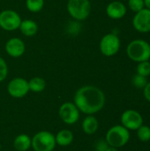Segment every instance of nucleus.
I'll return each instance as SVG.
<instances>
[{"mask_svg":"<svg viewBox=\"0 0 150 151\" xmlns=\"http://www.w3.org/2000/svg\"><path fill=\"white\" fill-rule=\"evenodd\" d=\"M143 94H144L145 98L149 102H150V82H148L147 85L144 87V88H143Z\"/></svg>","mask_w":150,"mask_h":151,"instance_id":"26","label":"nucleus"},{"mask_svg":"<svg viewBox=\"0 0 150 151\" xmlns=\"http://www.w3.org/2000/svg\"><path fill=\"white\" fill-rule=\"evenodd\" d=\"M130 132L122 125H117L111 127L107 134L105 140L111 147L122 148L129 142Z\"/></svg>","mask_w":150,"mask_h":151,"instance_id":"4","label":"nucleus"},{"mask_svg":"<svg viewBox=\"0 0 150 151\" xmlns=\"http://www.w3.org/2000/svg\"><path fill=\"white\" fill-rule=\"evenodd\" d=\"M109 144L106 142V140H98L95 143V151H105L109 148Z\"/></svg>","mask_w":150,"mask_h":151,"instance_id":"25","label":"nucleus"},{"mask_svg":"<svg viewBox=\"0 0 150 151\" xmlns=\"http://www.w3.org/2000/svg\"><path fill=\"white\" fill-rule=\"evenodd\" d=\"M7 92L13 98H23L29 92L28 81L21 77H16L11 80L7 85Z\"/></svg>","mask_w":150,"mask_h":151,"instance_id":"8","label":"nucleus"},{"mask_svg":"<svg viewBox=\"0 0 150 151\" xmlns=\"http://www.w3.org/2000/svg\"><path fill=\"white\" fill-rule=\"evenodd\" d=\"M144 4H145L146 8L150 9V0H144Z\"/></svg>","mask_w":150,"mask_h":151,"instance_id":"27","label":"nucleus"},{"mask_svg":"<svg viewBox=\"0 0 150 151\" xmlns=\"http://www.w3.org/2000/svg\"><path fill=\"white\" fill-rule=\"evenodd\" d=\"M19 29L23 35L27 37H32L37 34L38 25L34 20L30 19H26L21 20Z\"/></svg>","mask_w":150,"mask_h":151,"instance_id":"14","label":"nucleus"},{"mask_svg":"<svg viewBox=\"0 0 150 151\" xmlns=\"http://www.w3.org/2000/svg\"><path fill=\"white\" fill-rule=\"evenodd\" d=\"M106 13L112 19H119L126 15V7L120 1H113L107 5Z\"/></svg>","mask_w":150,"mask_h":151,"instance_id":"13","label":"nucleus"},{"mask_svg":"<svg viewBox=\"0 0 150 151\" xmlns=\"http://www.w3.org/2000/svg\"><path fill=\"white\" fill-rule=\"evenodd\" d=\"M73 103L80 112L94 115L103 110L105 104V95L102 89L93 85L82 86L77 89Z\"/></svg>","mask_w":150,"mask_h":151,"instance_id":"1","label":"nucleus"},{"mask_svg":"<svg viewBox=\"0 0 150 151\" xmlns=\"http://www.w3.org/2000/svg\"><path fill=\"white\" fill-rule=\"evenodd\" d=\"M5 52L8 56L13 58H18L23 56L26 51V45L23 40L19 37L10 38L4 45Z\"/></svg>","mask_w":150,"mask_h":151,"instance_id":"11","label":"nucleus"},{"mask_svg":"<svg viewBox=\"0 0 150 151\" xmlns=\"http://www.w3.org/2000/svg\"><path fill=\"white\" fill-rule=\"evenodd\" d=\"M26 7L31 12H39L44 7V0H26Z\"/></svg>","mask_w":150,"mask_h":151,"instance_id":"19","label":"nucleus"},{"mask_svg":"<svg viewBox=\"0 0 150 151\" xmlns=\"http://www.w3.org/2000/svg\"><path fill=\"white\" fill-rule=\"evenodd\" d=\"M99 48L103 56L112 57L116 55L120 49V40L118 36L113 33L106 34L101 39Z\"/></svg>","mask_w":150,"mask_h":151,"instance_id":"6","label":"nucleus"},{"mask_svg":"<svg viewBox=\"0 0 150 151\" xmlns=\"http://www.w3.org/2000/svg\"><path fill=\"white\" fill-rule=\"evenodd\" d=\"M80 111L74 103H64L58 110V115L61 120L66 125H74L80 119Z\"/></svg>","mask_w":150,"mask_h":151,"instance_id":"9","label":"nucleus"},{"mask_svg":"<svg viewBox=\"0 0 150 151\" xmlns=\"http://www.w3.org/2000/svg\"><path fill=\"white\" fill-rule=\"evenodd\" d=\"M8 73H9L8 65L6 61L2 57H0V82L4 81L7 78Z\"/></svg>","mask_w":150,"mask_h":151,"instance_id":"24","label":"nucleus"},{"mask_svg":"<svg viewBox=\"0 0 150 151\" xmlns=\"http://www.w3.org/2000/svg\"><path fill=\"white\" fill-rule=\"evenodd\" d=\"M29 91L34 93H41L46 88L45 81L41 77H33L28 81Z\"/></svg>","mask_w":150,"mask_h":151,"instance_id":"18","label":"nucleus"},{"mask_svg":"<svg viewBox=\"0 0 150 151\" xmlns=\"http://www.w3.org/2000/svg\"><path fill=\"white\" fill-rule=\"evenodd\" d=\"M105 151H118V149L117 148H114V147H111V146H109V148L106 150Z\"/></svg>","mask_w":150,"mask_h":151,"instance_id":"28","label":"nucleus"},{"mask_svg":"<svg viewBox=\"0 0 150 151\" xmlns=\"http://www.w3.org/2000/svg\"><path fill=\"white\" fill-rule=\"evenodd\" d=\"M66 9L74 20L80 22L89 17L92 6L89 0H68Z\"/></svg>","mask_w":150,"mask_h":151,"instance_id":"3","label":"nucleus"},{"mask_svg":"<svg viewBox=\"0 0 150 151\" xmlns=\"http://www.w3.org/2000/svg\"><path fill=\"white\" fill-rule=\"evenodd\" d=\"M137 73L145 77L150 75V63L149 61H144L139 63L137 65Z\"/></svg>","mask_w":150,"mask_h":151,"instance_id":"21","label":"nucleus"},{"mask_svg":"<svg viewBox=\"0 0 150 151\" xmlns=\"http://www.w3.org/2000/svg\"><path fill=\"white\" fill-rule=\"evenodd\" d=\"M137 135L138 138L144 142L150 141V127L148 126H141L137 129Z\"/></svg>","mask_w":150,"mask_h":151,"instance_id":"20","label":"nucleus"},{"mask_svg":"<svg viewBox=\"0 0 150 151\" xmlns=\"http://www.w3.org/2000/svg\"><path fill=\"white\" fill-rule=\"evenodd\" d=\"M20 15L13 10H4L0 12V27L7 32L19 29L21 23Z\"/></svg>","mask_w":150,"mask_h":151,"instance_id":"7","label":"nucleus"},{"mask_svg":"<svg viewBox=\"0 0 150 151\" xmlns=\"http://www.w3.org/2000/svg\"><path fill=\"white\" fill-rule=\"evenodd\" d=\"M82 130L85 134L91 135L97 132L99 128V122L95 117L93 115H88L82 121L81 124Z\"/></svg>","mask_w":150,"mask_h":151,"instance_id":"15","label":"nucleus"},{"mask_svg":"<svg viewBox=\"0 0 150 151\" xmlns=\"http://www.w3.org/2000/svg\"><path fill=\"white\" fill-rule=\"evenodd\" d=\"M126 53L130 59L134 62H144L149 61L150 58V44L141 39L132 41L127 48Z\"/></svg>","mask_w":150,"mask_h":151,"instance_id":"2","label":"nucleus"},{"mask_svg":"<svg viewBox=\"0 0 150 151\" xmlns=\"http://www.w3.org/2000/svg\"><path fill=\"white\" fill-rule=\"evenodd\" d=\"M56 146L55 135L49 131H40L31 138V147L34 151H53Z\"/></svg>","mask_w":150,"mask_h":151,"instance_id":"5","label":"nucleus"},{"mask_svg":"<svg viewBox=\"0 0 150 151\" xmlns=\"http://www.w3.org/2000/svg\"><path fill=\"white\" fill-rule=\"evenodd\" d=\"M133 25L141 33L150 32V9L144 8L136 12L133 19Z\"/></svg>","mask_w":150,"mask_h":151,"instance_id":"12","label":"nucleus"},{"mask_svg":"<svg viewBox=\"0 0 150 151\" xmlns=\"http://www.w3.org/2000/svg\"><path fill=\"white\" fill-rule=\"evenodd\" d=\"M128 6L134 12H138L145 8L144 0H128Z\"/></svg>","mask_w":150,"mask_h":151,"instance_id":"23","label":"nucleus"},{"mask_svg":"<svg viewBox=\"0 0 150 151\" xmlns=\"http://www.w3.org/2000/svg\"><path fill=\"white\" fill-rule=\"evenodd\" d=\"M147 83H148V80H147V77L145 76H142L137 73L133 78V84L137 88H144Z\"/></svg>","mask_w":150,"mask_h":151,"instance_id":"22","label":"nucleus"},{"mask_svg":"<svg viewBox=\"0 0 150 151\" xmlns=\"http://www.w3.org/2000/svg\"><path fill=\"white\" fill-rule=\"evenodd\" d=\"M121 124L128 130H137L143 124L141 113L134 110H126L121 116Z\"/></svg>","mask_w":150,"mask_h":151,"instance_id":"10","label":"nucleus"},{"mask_svg":"<svg viewBox=\"0 0 150 151\" xmlns=\"http://www.w3.org/2000/svg\"><path fill=\"white\" fill-rule=\"evenodd\" d=\"M55 139L57 145L67 147L73 142V134L68 129H62L55 135Z\"/></svg>","mask_w":150,"mask_h":151,"instance_id":"16","label":"nucleus"},{"mask_svg":"<svg viewBox=\"0 0 150 151\" xmlns=\"http://www.w3.org/2000/svg\"><path fill=\"white\" fill-rule=\"evenodd\" d=\"M13 148L17 151H27L31 148V138L26 134H19L13 141Z\"/></svg>","mask_w":150,"mask_h":151,"instance_id":"17","label":"nucleus"}]
</instances>
